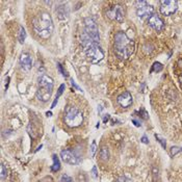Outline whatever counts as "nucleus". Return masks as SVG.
I'll return each mask as SVG.
<instances>
[{
  "mask_svg": "<svg viewBox=\"0 0 182 182\" xmlns=\"http://www.w3.org/2000/svg\"><path fill=\"white\" fill-rule=\"evenodd\" d=\"M33 30L43 40H47L51 37L54 30L53 21L47 11H41L32 20Z\"/></svg>",
  "mask_w": 182,
  "mask_h": 182,
  "instance_id": "obj_1",
  "label": "nucleus"
},
{
  "mask_svg": "<svg viewBox=\"0 0 182 182\" xmlns=\"http://www.w3.org/2000/svg\"><path fill=\"white\" fill-rule=\"evenodd\" d=\"M115 50L117 55L122 59H126L133 53L134 43L123 31H119L115 37Z\"/></svg>",
  "mask_w": 182,
  "mask_h": 182,
  "instance_id": "obj_2",
  "label": "nucleus"
},
{
  "mask_svg": "<svg viewBox=\"0 0 182 182\" xmlns=\"http://www.w3.org/2000/svg\"><path fill=\"white\" fill-rule=\"evenodd\" d=\"M82 45L85 48V53L92 63H98L104 58V53L99 44L94 42L85 32L82 34Z\"/></svg>",
  "mask_w": 182,
  "mask_h": 182,
  "instance_id": "obj_3",
  "label": "nucleus"
},
{
  "mask_svg": "<svg viewBox=\"0 0 182 182\" xmlns=\"http://www.w3.org/2000/svg\"><path fill=\"white\" fill-rule=\"evenodd\" d=\"M63 122L70 128H77L83 123V114L74 105H68L63 114Z\"/></svg>",
  "mask_w": 182,
  "mask_h": 182,
  "instance_id": "obj_4",
  "label": "nucleus"
},
{
  "mask_svg": "<svg viewBox=\"0 0 182 182\" xmlns=\"http://www.w3.org/2000/svg\"><path fill=\"white\" fill-rule=\"evenodd\" d=\"M84 25H85V33L88 34L89 37H91V39L96 43L99 42L100 41L99 29H98L96 22L92 18H85Z\"/></svg>",
  "mask_w": 182,
  "mask_h": 182,
  "instance_id": "obj_5",
  "label": "nucleus"
},
{
  "mask_svg": "<svg viewBox=\"0 0 182 182\" xmlns=\"http://www.w3.org/2000/svg\"><path fill=\"white\" fill-rule=\"evenodd\" d=\"M135 7H136V14L138 18L146 19L150 18L153 15V7L148 4L147 1H136L135 2Z\"/></svg>",
  "mask_w": 182,
  "mask_h": 182,
  "instance_id": "obj_6",
  "label": "nucleus"
},
{
  "mask_svg": "<svg viewBox=\"0 0 182 182\" xmlns=\"http://www.w3.org/2000/svg\"><path fill=\"white\" fill-rule=\"evenodd\" d=\"M178 8V2L175 0H164L160 1V13L163 16H172Z\"/></svg>",
  "mask_w": 182,
  "mask_h": 182,
  "instance_id": "obj_7",
  "label": "nucleus"
},
{
  "mask_svg": "<svg viewBox=\"0 0 182 182\" xmlns=\"http://www.w3.org/2000/svg\"><path fill=\"white\" fill-rule=\"evenodd\" d=\"M60 156H62V159L66 163L72 164V166H75V164H78L80 162V158L74 152H72L71 150H63L60 152Z\"/></svg>",
  "mask_w": 182,
  "mask_h": 182,
  "instance_id": "obj_8",
  "label": "nucleus"
},
{
  "mask_svg": "<svg viewBox=\"0 0 182 182\" xmlns=\"http://www.w3.org/2000/svg\"><path fill=\"white\" fill-rule=\"evenodd\" d=\"M107 16L110 19L117 20L118 22H122L124 18H125V11H124L123 7L121 5H115L107 11Z\"/></svg>",
  "mask_w": 182,
  "mask_h": 182,
  "instance_id": "obj_9",
  "label": "nucleus"
},
{
  "mask_svg": "<svg viewBox=\"0 0 182 182\" xmlns=\"http://www.w3.org/2000/svg\"><path fill=\"white\" fill-rule=\"evenodd\" d=\"M148 24L156 31H161L164 28V23L162 21V19L158 15H156V14H153V15L150 17L148 20Z\"/></svg>",
  "mask_w": 182,
  "mask_h": 182,
  "instance_id": "obj_10",
  "label": "nucleus"
},
{
  "mask_svg": "<svg viewBox=\"0 0 182 182\" xmlns=\"http://www.w3.org/2000/svg\"><path fill=\"white\" fill-rule=\"evenodd\" d=\"M118 103L120 104L122 107H129L132 104V96L129 92H124L123 94H121L119 97H118Z\"/></svg>",
  "mask_w": 182,
  "mask_h": 182,
  "instance_id": "obj_11",
  "label": "nucleus"
},
{
  "mask_svg": "<svg viewBox=\"0 0 182 182\" xmlns=\"http://www.w3.org/2000/svg\"><path fill=\"white\" fill-rule=\"evenodd\" d=\"M37 83H39V88L53 91V79L51 77L47 76V75H42L39 78V80H37Z\"/></svg>",
  "mask_w": 182,
  "mask_h": 182,
  "instance_id": "obj_12",
  "label": "nucleus"
},
{
  "mask_svg": "<svg viewBox=\"0 0 182 182\" xmlns=\"http://www.w3.org/2000/svg\"><path fill=\"white\" fill-rule=\"evenodd\" d=\"M20 65H21L22 69L26 72L30 71L31 66H32V59L29 54L27 53H23L21 57H20Z\"/></svg>",
  "mask_w": 182,
  "mask_h": 182,
  "instance_id": "obj_13",
  "label": "nucleus"
},
{
  "mask_svg": "<svg viewBox=\"0 0 182 182\" xmlns=\"http://www.w3.org/2000/svg\"><path fill=\"white\" fill-rule=\"evenodd\" d=\"M52 95V91L51 89H43V88H39L37 92V98L42 102H47L49 99L51 98Z\"/></svg>",
  "mask_w": 182,
  "mask_h": 182,
  "instance_id": "obj_14",
  "label": "nucleus"
},
{
  "mask_svg": "<svg viewBox=\"0 0 182 182\" xmlns=\"http://www.w3.org/2000/svg\"><path fill=\"white\" fill-rule=\"evenodd\" d=\"M52 157H53V166L51 167V171L52 172H57L60 169V161L58 159V157H57L55 154L52 156Z\"/></svg>",
  "mask_w": 182,
  "mask_h": 182,
  "instance_id": "obj_15",
  "label": "nucleus"
},
{
  "mask_svg": "<svg viewBox=\"0 0 182 182\" xmlns=\"http://www.w3.org/2000/svg\"><path fill=\"white\" fill-rule=\"evenodd\" d=\"M57 14H58V17L60 19H66L69 13H68V10L66 8V6L62 5V6H58V8H57Z\"/></svg>",
  "mask_w": 182,
  "mask_h": 182,
  "instance_id": "obj_16",
  "label": "nucleus"
},
{
  "mask_svg": "<svg viewBox=\"0 0 182 182\" xmlns=\"http://www.w3.org/2000/svg\"><path fill=\"white\" fill-rule=\"evenodd\" d=\"M100 157L102 160H107L109 157V152L106 147H102L100 150Z\"/></svg>",
  "mask_w": 182,
  "mask_h": 182,
  "instance_id": "obj_17",
  "label": "nucleus"
},
{
  "mask_svg": "<svg viewBox=\"0 0 182 182\" xmlns=\"http://www.w3.org/2000/svg\"><path fill=\"white\" fill-rule=\"evenodd\" d=\"M25 37H26V32H25V30H24V28L22 27H20V36H19V41L21 44H23L25 41Z\"/></svg>",
  "mask_w": 182,
  "mask_h": 182,
  "instance_id": "obj_18",
  "label": "nucleus"
},
{
  "mask_svg": "<svg viewBox=\"0 0 182 182\" xmlns=\"http://www.w3.org/2000/svg\"><path fill=\"white\" fill-rule=\"evenodd\" d=\"M162 69H163V66L161 65L160 63H154L152 71H154V72H160L161 70H162Z\"/></svg>",
  "mask_w": 182,
  "mask_h": 182,
  "instance_id": "obj_19",
  "label": "nucleus"
},
{
  "mask_svg": "<svg viewBox=\"0 0 182 182\" xmlns=\"http://www.w3.org/2000/svg\"><path fill=\"white\" fill-rule=\"evenodd\" d=\"M155 138L161 144L162 148H166V147H167V143H166V141H164V138H163V137H161L160 135H158V134H155Z\"/></svg>",
  "mask_w": 182,
  "mask_h": 182,
  "instance_id": "obj_20",
  "label": "nucleus"
},
{
  "mask_svg": "<svg viewBox=\"0 0 182 182\" xmlns=\"http://www.w3.org/2000/svg\"><path fill=\"white\" fill-rule=\"evenodd\" d=\"M181 151H182V148H180V147H172L171 154H172V156H175L176 154H178V153Z\"/></svg>",
  "mask_w": 182,
  "mask_h": 182,
  "instance_id": "obj_21",
  "label": "nucleus"
},
{
  "mask_svg": "<svg viewBox=\"0 0 182 182\" xmlns=\"http://www.w3.org/2000/svg\"><path fill=\"white\" fill-rule=\"evenodd\" d=\"M0 170H1V180H4L5 176L7 175V170L5 169L4 164H1V167H0Z\"/></svg>",
  "mask_w": 182,
  "mask_h": 182,
  "instance_id": "obj_22",
  "label": "nucleus"
},
{
  "mask_svg": "<svg viewBox=\"0 0 182 182\" xmlns=\"http://www.w3.org/2000/svg\"><path fill=\"white\" fill-rule=\"evenodd\" d=\"M96 149H97V146H96V141H93L92 143V146H91V154L92 156L95 155V153H96Z\"/></svg>",
  "mask_w": 182,
  "mask_h": 182,
  "instance_id": "obj_23",
  "label": "nucleus"
},
{
  "mask_svg": "<svg viewBox=\"0 0 182 182\" xmlns=\"http://www.w3.org/2000/svg\"><path fill=\"white\" fill-rule=\"evenodd\" d=\"M62 182H73V180H72V178L70 176L65 174V175H63V177H62Z\"/></svg>",
  "mask_w": 182,
  "mask_h": 182,
  "instance_id": "obj_24",
  "label": "nucleus"
},
{
  "mask_svg": "<svg viewBox=\"0 0 182 182\" xmlns=\"http://www.w3.org/2000/svg\"><path fill=\"white\" fill-rule=\"evenodd\" d=\"M65 88H66V85H65V84H62V85L59 86L58 93H57V95H56V98H59L60 95H62V94L63 93V89H65Z\"/></svg>",
  "mask_w": 182,
  "mask_h": 182,
  "instance_id": "obj_25",
  "label": "nucleus"
},
{
  "mask_svg": "<svg viewBox=\"0 0 182 182\" xmlns=\"http://www.w3.org/2000/svg\"><path fill=\"white\" fill-rule=\"evenodd\" d=\"M57 68H58V70H59V72L62 73V75L63 76H66V73H65V71H63V67H62V65L58 63H57Z\"/></svg>",
  "mask_w": 182,
  "mask_h": 182,
  "instance_id": "obj_26",
  "label": "nucleus"
},
{
  "mask_svg": "<svg viewBox=\"0 0 182 182\" xmlns=\"http://www.w3.org/2000/svg\"><path fill=\"white\" fill-rule=\"evenodd\" d=\"M119 182H129L128 179H126V177H124V176H122V177L119 178V180H118Z\"/></svg>",
  "mask_w": 182,
  "mask_h": 182,
  "instance_id": "obj_27",
  "label": "nucleus"
},
{
  "mask_svg": "<svg viewBox=\"0 0 182 182\" xmlns=\"http://www.w3.org/2000/svg\"><path fill=\"white\" fill-rule=\"evenodd\" d=\"M92 173H93L94 177H97V167H94L93 169H92Z\"/></svg>",
  "mask_w": 182,
  "mask_h": 182,
  "instance_id": "obj_28",
  "label": "nucleus"
},
{
  "mask_svg": "<svg viewBox=\"0 0 182 182\" xmlns=\"http://www.w3.org/2000/svg\"><path fill=\"white\" fill-rule=\"evenodd\" d=\"M141 143L149 144V141H148V138H147V136H143V137H141Z\"/></svg>",
  "mask_w": 182,
  "mask_h": 182,
  "instance_id": "obj_29",
  "label": "nucleus"
},
{
  "mask_svg": "<svg viewBox=\"0 0 182 182\" xmlns=\"http://www.w3.org/2000/svg\"><path fill=\"white\" fill-rule=\"evenodd\" d=\"M57 100H58V98H55L53 101V103H52V105H51V108H54L55 107V105H56V103H57Z\"/></svg>",
  "mask_w": 182,
  "mask_h": 182,
  "instance_id": "obj_30",
  "label": "nucleus"
},
{
  "mask_svg": "<svg viewBox=\"0 0 182 182\" xmlns=\"http://www.w3.org/2000/svg\"><path fill=\"white\" fill-rule=\"evenodd\" d=\"M71 82H72V85H73V86H75V88H76V89H78V91H80V89L78 88V86L76 85V83L74 82V80H73V79H71Z\"/></svg>",
  "mask_w": 182,
  "mask_h": 182,
  "instance_id": "obj_31",
  "label": "nucleus"
},
{
  "mask_svg": "<svg viewBox=\"0 0 182 182\" xmlns=\"http://www.w3.org/2000/svg\"><path fill=\"white\" fill-rule=\"evenodd\" d=\"M132 122H133V123H134V125H135V126H136V127H140V126H141V124H140V123H138V122H137V121H136V120H132Z\"/></svg>",
  "mask_w": 182,
  "mask_h": 182,
  "instance_id": "obj_32",
  "label": "nucleus"
},
{
  "mask_svg": "<svg viewBox=\"0 0 182 182\" xmlns=\"http://www.w3.org/2000/svg\"><path fill=\"white\" fill-rule=\"evenodd\" d=\"M51 115H52L51 112H47V115H48V117H51Z\"/></svg>",
  "mask_w": 182,
  "mask_h": 182,
  "instance_id": "obj_33",
  "label": "nucleus"
},
{
  "mask_svg": "<svg viewBox=\"0 0 182 182\" xmlns=\"http://www.w3.org/2000/svg\"><path fill=\"white\" fill-rule=\"evenodd\" d=\"M181 81H182V79H181Z\"/></svg>",
  "mask_w": 182,
  "mask_h": 182,
  "instance_id": "obj_34",
  "label": "nucleus"
}]
</instances>
